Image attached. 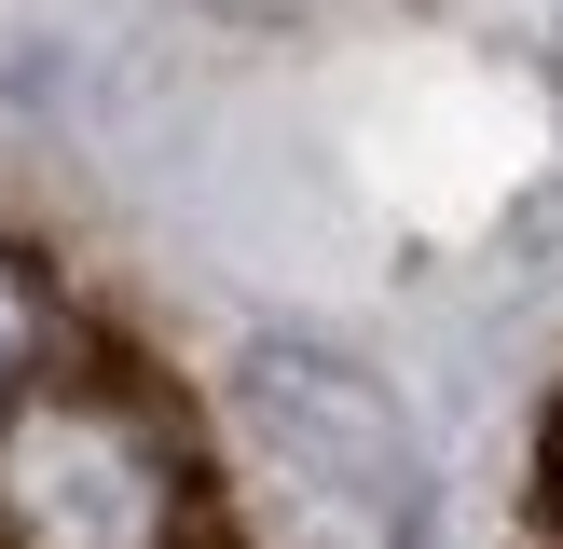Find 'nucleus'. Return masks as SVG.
I'll list each match as a JSON object with an SVG mask.
<instances>
[{
  "instance_id": "3",
  "label": "nucleus",
  "mask_w": 563,
  "mask_h": 549,
  "mask_svg": "<svg viewBox=\"0 0 563 549\" xmlns=\"http://www.w3.org/2000/svg\"><path fill=\"white\" fill-rule=\"evenodd\" d=\"M82 357V302L55 289V261L27 234H0V399H27L42 371H69Z\"/></svg>"
},
{
  "instance_id": "4",
  "label": "nucleus",
  "mask_w": 563,
  "mask_h": 549,
  "mask_svg": "<svg viewBox=\"0 0 563 549\" xmlns=\"http://www.w3.org/2000/svg\"><path fill=\"white\" fill-rule=\"evenodd\" d=\"M537 549H563V399H550V426H537Z\"/></svg>"
},
{
  "instance_id": "1",
  "label": "nucleus",
  "mask_w": 563,
  "mask_h": 549,
  "mask_svg": "<svg viewBox=\"0 0 563 549\" xmlns=\"http://www.w3.org/2000/svg\"><path fill=\"white\" fill-rule=\"evenodd\" d=\"M0 549H234L207 412L165 371L82 344L0 399Z\"/></svg>"
},
{
  "instance_id": "2",
  "label": "nucleus",
  "mask_w": 563,
  "mask_h": 549,
  "mask_svg": "<svg viewBox=\"0 0 563 549\" xmlns=\"http://www.w3.org/2000/svg\"><path fill=\"white\" fill-rule=\"evenodd\" d=\"M234 412H247V439H262L330 522H357L372 549H412V536H427L440 467H427V439H412L399 384L357 371L344 344H317V329H262V344L234 357Z\"/></svg>"
},
{
  "instance_id": "5",
  "label": "nucleus",
  "mask_w": 563,
  "mask_h": 549,
  "mask_svg": "<svg viewBox=\"0 0 563 549\" xmlns=\"http://www.w3.org/2000/svg\"><path fill=\"white\" fill-rule=\"evenodd\" d=\"M207 14H234V27H302V14H330V0H207Z\"/></svg>"
}]
</instances>
